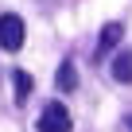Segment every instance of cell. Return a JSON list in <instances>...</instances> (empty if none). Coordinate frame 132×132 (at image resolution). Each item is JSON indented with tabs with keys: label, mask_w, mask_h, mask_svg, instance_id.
Returning a JSON list of instances; mask_svg holds the SVG:
<instances>
[{
	"label": "cell",
	"mask_w": 132,
	"mask_h": 132,
	"mask_svg": "<svg viewBox=\"0 0 132 132\" xmlns=\"http://www.w3.org/2000/svg\"><path fill=\"white\" fill-rule=\"evenodd\" d=\"M54 86H58L62 93H74V89H78V66H74V62H62L58 74H54Z\"/></svg>",
	"instance_id": "cell-4"
},
{
	"label": "cell",
	"mask_w": 132,
	"mask_h": 132,
	"mask_svg": "<svg viewBox=\"0 0 132 132\" xmlns=\"http://www.w3.org/2000/svg\"><path fill=\"white\" fill-rule=\"evenodd\" d=\"M113 78L124 82V86L132 82V51H120V54H117V62H113Z\"/></svg>",
	"instance_id": "cell-5"
},
{
	"label": "cell",
	"mask_w": 132,
	"mask_h": 132,
	"mask_svg": "<svg viewBox=\"0 0 132 132\" xmlns=\"http://www.w3.org/2000/svg\"><path fill=\"white\" fill-rule=\"evenodd\" d=\"M39 132H74V120H70V113H66V105H58V101H51L43 113H39V124H35Z\"/></svg>",
	"instance_id": "cell-1"
},
{
	"label": "cell",
	"mask_w": 132,
	"mask_h": 132,
	"mask_svg": "<svg viewBox=\"0 0 132 132\" xmlns=\"http://www.w3.org/2000/svg\"><path fill=\"white\" fill-rule=\"evenodd\" d=\"M23 47V20L16 12L0 16V51H20Z\"/></svg>",
	"instance_id": "cell-2"
},
{
	"label": "cell",
	"mask_w": 132,
	"mask_h": 132,
	"mask_svg": "<svg viewBox=\"0 0 132 132\" xmlns=\"http://www.w3.org/2000/svg\"><path fill=\"white\" fill-rule=\"evenodd\" d=\"M120 39H124V27H120L117 20H113V23H105V27H101V35H97V51H93V58H97V62H101V58H109V51H113Z\"/></svg>",
	"instance_id": "cell-3"
},
{
	"label": "cell",
	"mask_w": 132,
	"mask_h": 132,
	"mask_svg": "<svg viewBox=\"0 0 132 132\" xmlns=\"http://www.w3.org/2000/svg\"><path fill=\"white\" fill-rule=\"evenodd\" d=\"M12 86H16V105H23V101L31 97V74H27V70H16V74H12Z\"/></svg>",
	"instance_id": "cell-6"
}]
</instances>
